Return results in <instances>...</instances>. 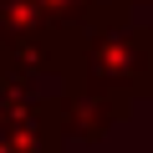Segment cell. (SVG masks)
Returning a JSON list of instances; mask_svg holds the SVG:
<instances>
[{
    "mask_svg": "<svg viewBox=\"0 0 153 153\" xmlns=\"http://www.w3.org/2000/svg\"><path fill=\"white\" fill-rule=\"evenodd\" d=\"M148 71H153V31L128 21V10H117V16H102V21L82 26L76 66H71L66 82L128 102L148 87Z\"/></svg>",
    "mask_w": 153,
    "mask_h": 153,
    "instance_id": "1",
    "label": "cell"
}]
</instances>
